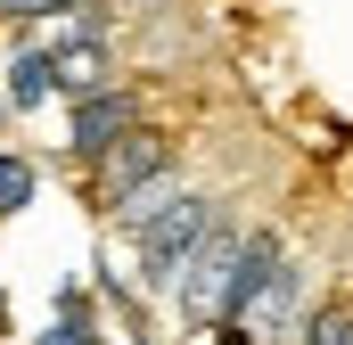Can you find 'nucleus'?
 <instances>
[{
  "label": "nucleus",
  "mask_w": 353,
  "mask_h": 345,
  "mask_svg": "<svg viewBox=\"0 0 353 345\" xmlns=\"http://www.w3.org/2000/svg\"><path fill=\"white\" fill-rule=\"evenodd\" d=\"M25 206H33V165L0 148V214H25Z\"/></svg>",
  "instance_id": "10"
},
{
  "label": "nucleus",
  "mask_w": 353,
  "mask_h": 345,
  "mask_svg": "<svg viewBox=\"0 0 353 345\" xmlns=\"http://www.w3.org/2000/svg\"><path fill=\"white\" fill-rule=\"evenodd\" d=\"M157 172H173V132H165V124H132V132L99 157V206H123V197L148 189Z\"/></svg>",
  "instance_id": "3"
},
{
  "label": "nucleus",
  "mask_w": 353,
  "mask_h": 345,
  "mask_svg": "<svg viewBox=\"0 0 353 345\" xmlns=\"http://www.w3.org/2000/svg\"><path fill=\"white\" fill-rule=\"evenodd\" d=\"M304 345H353V296H321L304 313Z\"/></svg>",
  "instance_id": "9"
},
{
  "label": "nucleus",
  "mask_w": 353,
  "mask_h": 345,
  "mask_svg": "<svg viewBox=\"0 0 353 345\" xmlns=\"http://www.w3.org/2000/svg\"><path fill=\"white\" fill-rule=\"evenodd\" d=\"M181 189H189V181H181V165H173V172H157V181H148V189H132V197H123V206H107V214H115V222H123V230H140V222H157V214H165V206H173Z\"/></svg>",
  "instance_id": "8"
},
{
  "label": "nucleus",
  "mask_w": 353,
  "mask_h": 345,
  "mask_svg": "<svg viewBox=\"0 0 353 345\" xmlns=\"http://www.w3.org/2000/svg\"><path fill=\"white\" fill-rule=\"evenodd\" d=\"M239 247H247V230H230V222H214V230H205V239L189 247V263H181V279H173V304H181V321H222V313H230Z\"/></svg>",
  "instance_id": "2"
},
{
  "label": "nucleus",
  "mask_w": 353,
  "mask_h": 345,
  "mask_svg": "<svg viewBox=\"0 0 353 345\" xmlns=\"http://www.w3.org/2000/svg\"><path fill=\"white\" fill-rule=\"evenodd\" d=\"M0 124H8V90H0Z\"/></svg>",
  "instance_id": "13"
},
{
  "label": "nucleus",
  "mask_w": 353,
  "mask_h": 345,
  "mask_svg": "<svg viewBox=\"0 0 353 345\" xmlns=\"http://www.w3.org/2000/svg\"><path fill=\"white\" fill-rule=\"evenodd\" d=\"M8 107H17V115H33V107H41V99H50V90H58V66H50V50H41V41H33V50H17V58H8Z\"/></svg>",
  "instance_id": "6"
},
{
  "label": "nucleus",
  "mask_w": 353,
  "mask_h": 345,
  "mask_svg": "<svg viewBox=\"0 0 353 345\" xmlns=\"http://www.w3.org/2000/svg\"><path fill=\"white\" fill-rule=\"evenodd\" d=\"M214 222H222V214H214V197H205V189H181L157 222H140V230H132V247H140V279H148L157 296H173V279H181V263H189V247H197Z\"/></svg>",
  "instance_id": "1"
},
{
  "label": "nucleus",
  "mask_w": 353,
  "mask_h": 345,
  "mask_svg": "<svg viewBox=\"0 0 353 345\" xmlns=\"http://www.w3.org/2000/svg\"><path fill=\"white\" fill-rule=\"evenodd\" d=\"M83 0H0V17H25V25H58V17H74Z\"/></svg>",
  "instance_id": "11"
},
{
  "label": "nucleus",
  "mask_w": 353,
  "mask_h": 345,
  "mask_svg": "<svg viewBox=\"0 0 353 345\" xmlns=\"http://www.w3.org/2000/svg\"><path fill=\"white\" fill-rule=\"evenodd\" d=\"M132 124H148V115H140V90L99 83V90H83V99H74V115H66V148H74L83 165H99Z\"/></svg>",
  "instance_id": "4"
},
{
  "label": "nucleus",
  "mask_w": 353,
  "mask_h": 345,
  "mask_svg": "<svg viewBox=\"0 0 353 345\" xmlns=\"http://www.w3.org/2000/svg\"><path fill=\"white\" fill-rule=\"evenodd\" d=\"M33 345H99V321H90V296L74 288V279L58 288V321H50V329H41Z\"/></svg>",
  "instance_id": "7"
},
{
  "label": "nucleus",
  "mask_w": 353,
  "mask_h": 345,
  "mask_svg": "<svg viewBox=\"0 0 353 345\" xmlns=\"http://www.w3.org/2000/svg\"><path fill=\"white\" fill-rule=\"evenodd\" d=\"M247 329H255V345H288V337H304V263H296V255L279 263V279H271L263 296L247 304Z\"/></svg>",
  "instance_id": "5"
},
{
  "label": "nucleus",
  "mask_w": 353,
  "mask_h": 345,
  "mask_svg": "<svg viewBox=\"0 0 353 345\" xmlns=\"http://www.w3.org/2000/svg\"><path fill=\"white\" fill-rule=\"evenodd\" d=\"M0 329H8V296H0Z\"/></svg>",
  "instance_id": "12"
},
{
  "label": "nucleus",
  "mask_w": 353,
  "mask_h": 345,
  "mask_svg": "<svg viewBox=\"0 0 353 345\" xmlns=\"http://www.w3.org/2000/svg\"><path fill=\"white\" fill-rule=\"evenodd\" d=\"M132 345H148V337H132Z\"/></svg>",
  "instance_id": "14"
}]
</instances>
